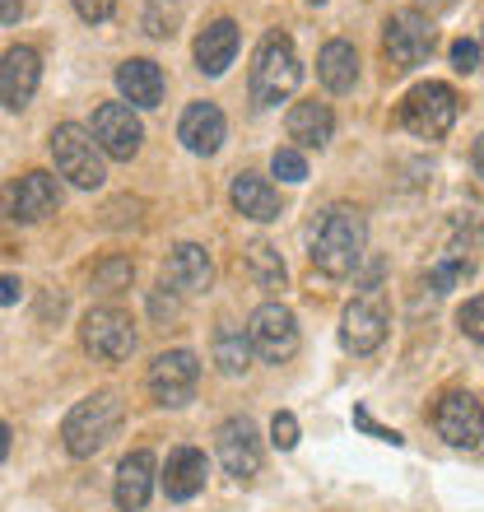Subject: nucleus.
<instances>
[{
    "label": "nucleus",
    "mask_w": 484,
    "mask_h": 512,
    "mask_svg": "<svg viewBox=\"0 0 484 512\" xmlns=\"http://www.w3.org/2000/svg\"><path fill=\"white\" fill-rule=\"evenodd\" d=\"M215 364L224 378H238L252 368V340L242 336L233 322H219L215 326Z\"/></svg>",
    "instance_id": "nucleus-25"
},
{
    "label": "nucleus",
    "mask_w": 484,
    "mask_h": 512,
    "mask_svg": "<svg viewBox=\"0 0 484 512\" xmlns=\"http://www.w3.org/2000/svg\"><path fill=\"white\" fill-rule=\"evenodd\" d=\"M205 475H210L205 452H196V447H177L173 457H168V466H163V489H168V499L187 503L205 489Z\"/></svg>",
    "instance_id": "nucleus-20"
},
{
    "label": "nucleus",
    "mask_w": 484,
    "mask_h": 512,
    "mask_svg": "<svg viewBox=\"0 0 484 512\" xmlns=\"http://www.w3.org/2000/svg\"><path fill=\"white\" fill-rule=\"evenodd\" d=\"M452 66H457L461 75H475V70H480V42H471V38L452 42Z\"/></svg>",
    "instance_id": "nucleus-33"
},
{
    "label": "nucleus",
    "mask_w": 484,
    "mask_h": 512,
    "mask_svg": "<svg viewBox=\"0 0 484 512\" xmlns=\"http://www.w3.org/2000/svg\"><path fill=\"white\" fill-rule=\"evenodd\" d=\"M270 443L280 447V452H294L298 447V419L289 410H280V415L270 419Z\"/></svg>",
    "instance_id": "nucleus-31"
},
{
    "label": "nucleus",
    "mask_w": 484,
    "mask_h": 512,
    "mask_svg": "<svg viewBox=\"0 0 484 512\" xmlns=\"http://www.w3.org/2000/svg\"><path fill=\"white\" fill-rule=\"evenodd\" d=\"M94 140L98 149L108 154V159H135L140 154V140H145V126H140V117H135L131 103H103V108L94 112Z\"/></svg>",
    "instance_id": "nucleus-11"
},
{
    "label": "nucleus",
    "mask_w": 484,
    "mask_h": 512,
    "mask_svg": "<svg viewBox=\"0 0 484 512\" xmlns=\"http://www.w3.org/2000/svg\"><path fill=\"white\" fill-rule=\"evenodd\" d=\"M457 112H461V103H457V94H452V84L429 80V84H415V89L405 94L401 126L410 135H419V140H443V135L457 126Z\"/></svg>",
    "instance_id": "nucleus-5"
},
{
    "label": "nucleus",
    "mask_w": 484,
    "mask_h": 512,
    "mask_svg": "<svg viewBox=\"0 0 484 512\" xmlns=\"http://www.w3.org/2000/svg\"><path fill=\"white\" fill-rule=\"evenodd\" d=\"M75 10H80L84 24H103V19L117 10V0H75Z\"/></svg>",
    "instance_id": "nucleus-35"
},
{
    "label": "nucleus",
    "mask_w": 484,
    "mask_h": 512,
    "mask_svg": "<svg viewBox=\"0 0 484 512\" xmlns=\"http://www.w3.org/2000/svg\"><path fill=\"white\" fill-rule=\"evenodd\" d=\"M10 457V429H5V424H0V461Z\"/></svg>",
    "instance_id": "nucleus-39"
},
{
    "label": "nucleus",
    "mask_w": 484,
    "mask_h": 512,
    "mask_svg": "<svg viewBox=\"0 0 484 512\" xmlns=\"http://www.w3.org/2000/svg\"><path fill=\"white\" fill-rule=\"evenodd\" d=\"M233 56H238V24H233V19H215V24L196 38V66H201L205 75H224V70L233 66Z\"/></svg>",
    "instance_id": "nucleus-23"
},
{
    "label": "nucleus",
    "mask_w": 484,
    "mask_h": 512,
    "mask_svg": "<svg viewBox=\"0 0 484 512\" xmlns=\"http://www.w3.org/2000/svg\"><path fill=\"white\" fill-rule=\"evenodd\" d=\"M24 19V0H0V24H19Z\"/></svg>",
    "instance_id": "nucleus-37"
},
{
    "label": "nucleus",
    "mask_w": 484,
    "mask_h": 512,
    "mask_svg": "<svg viewBox=\"0 0 484 512\" xmlns=\"http://www.w3.org/2000/svg\"><path fill=\"white\" fill-rule=\"evenodd\" d=\"M38 80H42V56L33 47H10L0 56V103L10 112H24L38 94Z\"/></svg>",
    "instance_id": "nucleus-14"
},
{
    "label": "nucleus",
    "mask_w": 484,
    "mask_h": 512,
    "mask_svg": "<svg viewBox=\"0 0 484 512\" xmlns=\"http://www.w3.org/2000/svg\"><path fill=\"white\" fill-rule=\"evenodd\" d=\"M247 340L252 354H261L266 364H289L298 354V322L284 303H261L247 322Z\"/></svg>",
    "instance_id": "nucleus-8"
},
{
    "label": "nucleus",
    "mask_w": 484,
    "mask_h": 512,
    "mask_svg": "<svg viewBox=\"0 0 484 512\" xmlns=\"http://www.w3.org/2000/svg\"><path fill=\"white\" fill-rule=\"evenodd\" d=\"M121 419H126V405H121L117 391H94L66 415L61 443H66L70 457H94L121 433Z\"/></svg>",
    "instance_id": "nucleus-2"
},
{
    "label": "nucleus",
    "mask_w": 484,
    "mask_h": 512,
    "mask_svg": "<svg viewBox=\"0 0 484 512\" xmlns=\"http://www.w3.org/2000/svg\"><path fill=\"white\" fill-rule=\"evenodd\" d=\"M247 270L261 289H284V261L270 243H252L247 247Z\"/></svg>",
    "instance_id": "nucleus-27"
},
{
    "label": "nucleus",
    "mask_w": 484,
    "mask_h": 512,
    "mask_svg": "<svg viewBox=\"0 0 484 512\" xmlns=\"http://www.w3.org/2000/svg\"><path fill=\"white\" fill-rule=\"evenodd\" d=\"M471 261H466V256H452V261H443V266L433 270V284H438V289H452V284L457 280H471Z\"/></svg>",
    "instance_id": "nucleus-32"
},
{
    "label": "nucleus",
    "mask_w": 484,
    "mask_h": 512,
    "mask_svg": "<svg viewBox=\"0 0 484 512\" xmlns=\"http://www.w3.org/2000/svg\"><path fill=\"white\" fill-rule=\"evenodd\" d=\"M433 429L452 447H480L484 443V405L471 391H447L433 410Z\"/></svg>",
    "instance_id": "nucleus-12"
},
{
    "label": "nucleus",
    "mask_w": 484,
    "mask_h": 512,
    "mask_svg": "<svg viewBox=\"0 0 484 512\" xmlns=\"http://www.w3.org/2000/svg\"><path fill=\"white\" fill-rule=\"evenodd\" d=\"M317 5H322V0H317Z\"/></svg>",
    "instance_id": "nucleus-40"
},
{
    "label": "nucleus",
    "mask_w": 484,
    "mask_h": 512,
    "mask_svg": "<svg viewBox=\"0 0 484 512\" xmlns=\"http://www.w3.org/2000/svg\"><path fill=\"white\" fill-rule=\"evenodd\" d=\"M284 126H289L294 149H326V145H331V135H336V117H331V108H326V103H317V98L294 103Z\"/></svg>",
    "instance_id": "nucleus-19"
},
{
    "label": "nucleus",
    "mask_w": 484,
    "mask_h": 512,
    "mask_svg": "<svg viewBox=\"0 0 484 512\" xmlns=\"http://www.w3.org/2000/svg\"><path fill=\"white\" fill-rule=\"evenodd\" d=\"M382 47H387V61L396 70H415L429 61L433 52V24L415 10L391 14L387 28H382Z\"/></svg>",
    "instance_id": "nucleus-9"
},
{
    "label": "nucleus",
    "mask_w": 484,
    "mask_h": 512,
    "mask_svg": "<svg viewBox=\"0 0 484 512\" xmlns=\"http://www.w3.org/2000/svg\"><path fill=\"white\" fill-rule=\"evenodd\" d=\"M215 447L229 475H238V480H256L261 475V438H256V424L247 415L224 419L215 433Z\"/></svg>",
    "instance_id": "nucleus-13"
},
{
    "label": "nucleus",
    "mask_w": 484,
    "mask_h": 512,
    "mask_svg": "<svg viewBox=\"0 0 484 512\" xmlns=\"http://www.w3.org/2000/svg\"><path fill=\"white\" fill-rule=\"evenodd\" d=\"M233 210L247 219H256V224H270V219H280V191L270 187L266 177H256V173H238L233 177Z\"/></svg>",
    "instance_id": "nucleus-22"
},
{
    "label": "nucleus",
    "mask_w": 484,
    "mask_h": 512,
    "mask_svg": "<svg viewBox=\"0 0 484 512\" xmlns=\"http://www.w3.org/2000/svg\"><path fill=\"white\" fill-rule=\"evenodd\" d=\"M117 89L131 108H159L163 103V70L145 56H131L117 66Z\"/></svg>",
    "instance_id": "nucleus-18"
},
{
    "label": "nucleus",
    "mask_w": 484,
    "mask_h": 512,
    "mask_svg": "<svg viewBox=\"0 0 484 512\" xmlns=\"http://www.w3.org/2000/svg\"><path fill=\"white\" fill-rule=\"evenodd\" d=\"M201 382V359L191 350H168L149 364V396L159 405H187Z\"/></svg>",
    "instance_id": "nucleus-10"
},
{
    "label": "nucleus",
    "mask_w": 484,
    "mask_h": 512,
    "mask_svg": "<svg viewBox=\"0 0 484 512\" xmlns=\"http://www.w3.org/2000/svg\"><path fill=\"white\" fill-rule=\"evenodd\" d=\"M340 340L350 354H373L382 340H387V308L377 294H363L354 298L345 317H340Z\"/></svg>",
    "instance_id": "nucleus-15"
},
{
    "label": "nucleus",
    "mask_w": 484,
    "mask_h": 512,
    "mask_svg": "<svg viewBox=\"0 0 484 512\" xmlns=\"http://www.w3.org/2000/svg\"><path fill=\"white\" fill-rule=\"evenodd\" d=\"M270 173L280 177V182H303V177H308V159H303V149H294V145L275 149V154H270Z\"/></svg>",
    "instance_id": "nucleus-29"
},
{
    "label": "nucleus",
    "mask_w": 484,
    "mask_h": 512,
    "mask_svg": "<svg viewBox=\"0 0 484 512\" xmlns=\"http://www.w3.org/2000/svg\"><path fill=\"white\" fill-rule=\"evenodd\" d=\"M131 280H135L131 256H103V261L89 270V284H94L98 294H121V289H131Z\"/></svg>",
    "instance_id": "nucleus-26"
},
{
    "label": "nucleus",
    "mask_w": 484,
    "mask_h": 512,
    "mask_svg": "<svg viewBox=\"0 0 484 512\" xmlns=\"http://www.w3.org/2000/svg\"><path fill=\"white\" fill-rule=\"evenodd\" d=\"M471 163H475V173L484 177V135H480V140H475V154H471Z\"/></svg>",
    "instance_id": "nucleus-38"
},
{
    "label": "nucleus",
    "mask_w": 484,
    "mask_h": 512,
    "mask_svg": "<svg viewBox=\"0 0 484 512\" xmlns=\"http://www.w3.org/2000/svg\"><path fill=\"white\" fill-rule=\"evenodd\" d=\"M224 131H229V122H224V112H219L215 103H191V108L182 112L177 140H182L191 154H215V149L224 145Z\"/></svg>",
    "instance_id": "nucleus-17"
},
{
    "label": "nucleus",
    "mask_w": 484,
    "mask_h": 512,
    "mask_svg": "<svg viewBox=\"0 0 484 512\" xmlns=\"http://www.w3.org/2000/svg\"><path fill=\"white\" fill-rule=\"evenodd\" d=\"M317 80H322L331 94L354 89V80H359V52H354L350 42H326L322 52H317Z\"/></svg>",
    "instance_id": "nucleus-24"
},
{
    "label": "nucleus",
    "mask_w": 484,
    "mask_h": 512,
    "mask_svg": "<svg viewBox=\"0 0 484 512\" xmlns=\"http://www.w3.org/2000/svg\"><path fill=\"white\" fill-rule=\"evenodd\" d=\"M117 508L121 512H140L154 494V457L149 452H131V457L117 466Z\"/></svg>",
    "instance_id": "nucleus-21"
},
{
    "label": "nucleus",
    "mask_w": 484,
    "mask_h": 512,
    "mask_svg": "<svg viewBox=\"0 0 484 512\" xmlns=\"http://www.w3.org/2000/svg\"><path fill=\"white\" fill-rule=\"evenodd\" d=\"M298 80H303V61H298L294 38L289 33H266L252 61V103L256 108H275V103L294 94Z\"/></svg>",
    "instance_id": "nucleus-3"
},
{
    "label": "nucleus",
    "mask_w": 484,
    "mask_h": 512,
    "mask_svg": "<svg viewBox=\"0 0 484 512\" xmlns=\"http://www.w3.org/2000/svg\"><path fill=\"white\" fill-rule=\"evenodd\" d=\"M149 312H154L159 322H173V317H177V298L168 294V284H159V289L149 294Z\"/></svg>",
    "instance_id": "nucleus-34"
},
{
    "label": "nucleus",
    "mask_w": 484,
    "mask_h": 512,
    "mask_svg": "<svg viewBox=\"0 0 484 512\" xmlns=\"http://www.w3.org/2000/svg\"><path fill=\"white\" fill-rule=\"evenodd\" d=\"M457 326H461V331H466L471 340H480V345H484V294H475V298H466V303H461Z\"/></svg>",
    "instance_id": "nucleus-30"
},
{
    "label": "nucleus",
    "mask_w": 484,
    "mask_h": 512,
    "mask_svg": "<svg viewBox=\"0 0 484 512\" xmlns=\"http://www.w3.org/2000/svg\"><path fill=\"white\" fill-rule=\"evenodd\" d=\"M19 298H24V284L14 280V275H0V308H10Z\"/></svg>",
    "instance_id": "nucleus-36"
},
{
    "label": "nucleus",
    "mask_w": 484,
    "mask_h": 512,
    "mask_svg": "<svg viewBox=\"0 0 484 512\" xmlns=\"http://www.w3.org/2000/svg\"><path fill=\"white\" fill-rule=\"evenodd\" d=\"M56 205H61V182L42 168L0 187V215L14 219V224H38V219L56 215Z\"/></svg>",
    "instance_id": "nucleus-6"
},
{
    "label": "nucleus",
    "mask_w": 484,
    "mask_h": 512,
    "mask_svg": "<svg viewBox=\"0 0 484 512\" xmlns=\"http://www.w3.org/2000/svg\"><path fill=\"white\" fill-rule=\"evenodd\" d=\"M210 280H215V266H210V252L201 243L173 247L168 266H163V284H173L177 294H205Z\"/></svg>",
    "instance_id": "nucleus-16"
},
{
    "label": "nucleus",
    "mask_w": 484,
    "mask_h": 512,
    "mask_svg": "<svg viewBox=\"0 0 484 512\" xmlns=\"http://www.w3.org/2000/svg\"><path fill=\"white\" fill-rule=\"evenodd\" d=\"M182 24V0H149L145 5V33L149 38H173Z\"/></svg>",
    "instance_id": "nucleus-28"
},
{
    "label": "nucleus",
    "mask_w": 484,
    "mask_h": 512,
    "mask_svg": "<svg viewBox=\"0 0 484 512\" xmlns=\"http://www.w3.org/2000/svg\"><path fill=\"white\" fill-rule=\"evenodd\" d=\"M52 163L70 187H84V191L103 187V177H108L103 173V149H98L94 131H89V126H75V122H61L52 131Z\"/></svg>",
    "instance_id": "nucleus-4"
},
{
    "label": "nucleus",
    "mask_w": 484,
    "mask_h": 512,
    "mask_svg": "<svg viewBox=\"0 0 484 512\" xmlns=\"http://www.w3.org/2000/svg\"><path fill=\"white\" fill-rule=\"evenodd\" d=\"M84 350L103 359V364H121L135 350V322L121 308H89L80 322Z\"/></svg>",
    "instance_id": "nucleus-7"
},
{
    "label": "nucleus",
    "mask_w": 484,
    "mask_h": 512,
    "mask_svg": "<svg viewBox=\"0 0 484 512\" xmlns=\"http://www.w3.org/2000/svg\"><path fill=\"white\" fill-rule=\"evenodd\" d=\"M363 247H368L363 215L354 205H331L317 219V233H312V266L322 270V275H331V280H345L363 261Z\"/></svg>",
    "instance_id": "nucleus-1"
}]
</instances>
